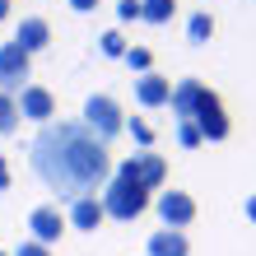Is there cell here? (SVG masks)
Returning <instances> with one entry per match:
<instances>
[{"label": "cell", "mask_w": 256, "mask_h": 256, "mask_svg": "<svg viewBox=\"0 0 256 256\" xmlns=\"http://www.w3.org/2000/svg\"><path fill=\"white\" fill-rule=\"evenodd\" d=\"M28 163L66 200L98 196L112 182V154L84 122H47L28 144Z\"/></svg>", "instance_id": "obj_1"}, {"label": "cell", "mask_w": 256, "mask_h": 256, "mask_svg": "<svg viewBox=\"0 0 256 256\" xmlns=\"http://www.w3.org/2000/svg\"><path fill=\"white\" fill-rule=\"evenodd\" d=\"M98 200H102V210H108V219H140L149 210V191L135 186V182H116V177H112Z\"/></svg>", "instance_id": "obj_2"}, {"label": "cell", "mask_w": 256, "mask_h": 256, "mask_svg": "<svg viewBox=\"0 0 256 256\" xmlns=\"http://www.w3.org/2000/svg\"><path fill=\"white\" fill-rule=\"evenodd\" d=\"M84 126L94 130V135H98L102 144H108V140H116V135L126 130V116H122V102H116L112 94H94V98L84 102Z\"/></svg>", "instance_id": "obj_3"}, {"label": "cell", "mask_w": 256, "mask_h": 256, "mask_svg": "<svg viewBox=\"0 0 256 256\" xmlns=\"http://www.w3.org/2000/svg\"><path fill=\"white\" fill-rule=\"evenodd\" d=\"M28 70H33V56H28L19 42H0V94L19 98V94H24Z\"/></svg>", "instance_id": "obj_4"}, {"label": "cell", "mask_w": 256, "mask_h": 256, "mask_svg": "<svg viewBox=\"0 0 256 256\" xmlns=\"http://www.w3.org/2000/svg\"><path fill=\"white\" fill-rule=\"evenodd\" d=\"M191 122L200 126V135H205V140H214V144H219V140H228V130H233L228 112H224V98L214 94V88L205 94V102L196 108V116H191Z\"/></svg>", "instance_id": "obj_5"}, {"label": "cell", "mask_w": 256, "mask_h": 256, "mask_svg": "<svg viewBox=\"0 0 256 256\" xmlns=\"http://www.w3.org/2000/svg\"><path fill=\"white\" fill-rule=\"evenodd\" d=\"M61 233H66V214H61V205H38L33 214H28V238L42 247H52V242H61Z\"/></svg>", "instance_id": "obj_6"}, {"label": "cell", "mask_w": 256, "mask_h": 256, "mask_svg": "<svg viewBox=\"0 0 256 256\" xmlns=\"http://www.w3.org/2000/svg\"><path fill=\"white\" fill-rule=\"evenodd\" d=\"M19 116H24V122L47 126L52 116H56V94H52V88H42V84H24V94H19Z\"/></svg>", "instance_id": "obj_7"}, {"label": "cell", "mask_w": 256, "mask_h": 256, "mask_svg": "<svg viewBox=\"0 0 256 256\" xmlns=\"http://www.w3.org/2000/svg\"><path fill=\"white\" fill-rule=\"evenodd\" d=\"M154 205H158L163 228H186V224L196 219V200H191V191H163Z\"/></svg>", "instance_id": "obj_8"}, {"label": "cell", "mask_w": 256, "mask_h": 256, "mask_svg": "<svg viewBox=\"0 0 256 256\" xmlns=\"http://www.w3.org/2000/svg\"><path fill=\"white\" fill-rule=\"evenodd\" d=\"M168 98H172V80L168 74H158V70L135 74V102H140V108H168Z\"/></svg>", "instance_id": "obj_9"}, {"label": "cell", "mask_w": 256, "mask_h": 256, "mask_svg": "<svg viewBox=\"0 0 256 256\" xmlns=\"http://www.w3.org/2000/svg\"><path fill=\"white\" fill-rule=\"evenodd\" d=\"M205 94H210V88H205L200 80H177V84H172V98H168L172 116H177V122H191L196 108L205 102Z\"/></svg>", "instance_id": "obj_10"}, {"label": "cell", "mask_w": 256, "mask_h": 256, "mask_svg": "<svg viewBox=\"0 0 256 256\" xmlns=\"http://www.w3.org/2000/svg\"><path fill=\"white\" fill-rule=\"evenodd\" d=\"M102 219H108V210H102V200H98V196H80V200H70V214H66V224H70V228L94 233Z\"/></svg>", "instance_id": "obj_11"}, {"label": "cell", "mask_w": 256, "mask_h": 256, "mask_svg": "<svg viewBox=\"0 0 256 256\" xmlns=\"http://www.w3.org/2000/svg\"><path fill=\"white\" fill-rule=\"evenodd\" d=\"M14 42L33 56V52H42V47H52V24L47 19H38V14H28V19L14 28Z\"/></svg>", "instance_id": "obj_12"}, {"label": "cell", "mask_w": 256, "mask_h": 256, "mask_svg": "<svg viewBox=\"0 0 256 256\" xmlns=\"http://www.w3.org/2000/svg\"><path fill=\"white\" fill-rule=\"evenodd\" d=\"M163 182H168V163H163V154H135V186L158 191Z\"/></svg>", "instance_id": "obj_13"}, {"label": "cell", "mask_w": 256, "mask_h": 256, "mask_svg": "<svg viewBox=\"0 0 256 256\" xmlns=\"http://www.w3.org/2000/svg\"><path fill=\"white\" fill-rule=\"evenodd\" d=\"M149 256H191V242L182 228H154L149 233Z\"/></svg>", "instance_id": "obj_14"}, {"label": "cell", "mask_w": 256, "mask_h": 256, "mask_svg": "<svg viewBox=\"0 0 256 256\" xmlns=\"http://www.w3.org/2000/svg\"><path fill=\"white\" fill-rule=\"evenodd\" d=\"M210 38H214V14H210V10H196L191 19H186V42H191V47H205Z\"/></svg>", "instance_id": "obj_15"}, {"label": "cell", "mask_w": 256, "mask_h": 256, "mask_svg": "<svg viewBox=\"0 0 256 256\" xmlns=\"http://www.w3.org/2000/svg\"><path fill=\"white\" fill-rule=\"evenodd\" d=\"M177 14V0H140V19L144 24H168Z\"/></svg>", "instance_id": "obj_16"}, {"label": "cell", "mask_w": 256, "mask_h": 256, "mask_svg": "<svg viewBox=\"0 0 256 256\" xmlns=\"http://www.w3.org/2000/svg\"><path fill=\"white\" fill-rule=\"evenodd\" d=\"M98 47H102V56H112V61H126L130 42H126L122 28H112V33H102V38H98Z\"/></svg>", "instance_id": "obj_17"}, {"label": "cell", "mask_w": 256, "mask_h": 256, "mask_svg": "<svg viewBox=\"0 0 256 256\" xmlns=\"http://www.w3.org/2000/svg\"><path fill=\"white\" fill-rule=\"evenodd\" d=\"M19 130V98L0 94V135H14Z\"/></svg>", "instance_id": "obj_18"}, {"label": "cell", "mask_w": 256, "mask_h": 256, "mask_svg": "<svg viewBox=\"0 0 256 256\" xmlns=\"http://www.w3.org/2000/svg\"><path fill=\"white\" fill-rule=\"evenodd\" d=\"M126 66L135 74H149V70H154V52H149V47H130L126 52Z\"/></svg>", "instance_id": "obj_19"}, {"label": "cell", "mask_w": 256, "mask_h": 256, "mask_svg": "<svg viewBox=\"0 0 256 256\" xmlns=\"http://www.w3.org/2000/svg\"><path fill=\"white\" fill-rule=\"evenodd\" d=\"M177 144H182V149H200L205 144L200 126H196V122H177Z\"/></svg>", "instance_id": "obj_20"}, {"label": "cell", "mask_w": 256, "mask_h": 256, "mask_svg": "<svg viewBox=\"0 0 256 256\" xmlns=\"http://www.w3.org/2000/svg\"><path fill=\"white\" fill-rule=\"evenodd\" d=\"M126 130L135 135V144H144V149H149V144H154V126H149V122H144V116H130V122H126Z\"/></svg>", "instance_id": "obj_21"}, {"label": "cell", "mask_w": 256, "mask_h": 256, "mask_svg": "<svg viewBox=\"0 0 256 256\" xmlns=\"http://www.w3.org/2000/svg\"><path fill=\"white\" fill-rule=\"evenodd\" d=\"M116 19H122V24L140 19V0H116Z\"/></svg>", "instance_id": "obj_22"}, {"label": "cell", "mask_w": 256, "mask_h": 256, "mask_svg": "<svg viewBox=\"0 0 256 256\" xmlns=\"http://www.w3.org/2000/svg\"><path fill=\"white\" fill-rule=\"evenodd\" d=\"M14 256H52V247H42V242H33V238H24Z\"/></svg>", "instance_id": "obj_23"}, {"label": "cell", "mask_w": 256, "mask_h": 256, "mask_svg": "<svg viewBox=\"0 0 256 256\" xmlns=\"http://www.w3.org/2000/svg\"><path fill=\"white\" fill-rule=\"evenodd\" d=\"M66 5H70L74 14H88V10H98V5H102V0H66Z\"/></svg>", "instance_id": "obj_24"}, {"label": "cell", "mask_w": 256, "mask_h": 256, "mask_svg": "<svg viewBox=\"0 0 256 256\" xmlns=\"http://www.w3.org/2000/svg\"><path fill=\"white\" fill-rule=\"evenodd\" d=\"M10 182H14V177H10V163L0 158V191H10Z\"/></svg>", "instance_id": "obj_25"}, {"label": "cell", "mask_w": 256, "mask_h": 256, "mask_svg": "<svg viewBox=\"0 0 256 256\" xmlns=\"http://www.w3.org/2000/svg\"><path fill=\"white\" fill-rule=\"evenodd\" d=\"M247 219L256 224V196H247Z\"/></svg>", "instance_id": "obj_26"}, {"label": "cell", "mask_w": 256, "mask_h": 256, "mask_svg": "<svg viewBox=\"0 0 256 256\" xmlns=\"http://www.w3.org/2000/svg\"><path fill=\"white\" fill-rule=\"evenodd\" d=\"M10 19V0H0V24H5Z\"/></svg>", "instance_id": "obj_27"}, {"label": "cell", "mask_w": 256, "mask_h": 256, "mask_svg": "<svg viewBox=\"0 0 256 256\" xmlns=\"http://www.w3.org/2000/svg\"><path fill=\"white\" fill-rule=\"evenodd\" d=\"M0 256H10V252H0Z\"/></svg>", "instance_id": "obj_28"}]
</instances>
